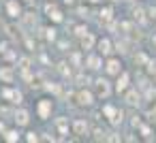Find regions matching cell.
Segmentation results:
<instances>
[{
    "label": "cell",
    "instance_id": "4316f807",
    "mask_svg": "<svg viewBox=\"0 0 156 143\" xmlns=\"http://www.w3.org/2000/svg\"><path fill=\"white\" fill-rule=\"evenodd\" d=\"M141 132H143V134L147 137V134H150V128H147V126H141Z\"/></svg>",
    "mask_w": 156,
    "mask_h": 143
},
{
    "label": "cell",
    "instance_id": "5b68a950",
    "mask_svg": "<svg viewBox=\"0 0 156 143\" xmlns=\"http://www.w3.org/2000/svg\"><path fill=\"white\" fill-rule=\"evenodd\" d=\"M56 128H58L60 134H69V122H66V117H58L56 120Z\"/></svg>",
    "mask_w": 156,
    "mask_h": 143
},
{
    "label": "cell",
    "instance_id": "e0dca14e",
    "mask_svg": "<svg viewBox=\"0 0 156 143\" xmlns=\"http://www.w3.org/2000/svg\"><path fill=\"white\" fill-rule=\"evenodd\" d=\"M101 19H103V22H109V19H111V9L101 11Z\"/></svg>",
    "mask_w": 156,
    "mask_h": 143
},
{
    "label": "cell",
    "instance_id": "6da1fadb",
    "mask_svg": "<svg viewBox=\"0 0 156 143\" xmlns=\"http://www.w3.org/2000/svg\"><path fill=\"white\" fill-rule=\"evenodd\" d=\"M94 88H96V94H98V96H109V83H107L105 79H96Z\"/></svg>",
    "mask_w": 156,
    "mask_h": 143
},
{
    "label": "cell",
    "instance_id": "44dd1931",
    "mask_svg": "<svg viewBox=\"0 0 156 143\" xmlns=\"http://www.w3.org/2000/svg\"><path fill=\"white\" fill-rule=\"evenodd\" d=\"M26 141H30V143H32V141H39V134H37V132H28V134H26Z\"/></svg>",
    "mask_w": 156,
    "mask_h": 143
},
{
    "label": "cell",
    "instance_id": "f1b7e54d",
    "mask_svg": "<svg viewBox=\"0 0 156 143\" xmlns=\"http://www.w3.org/2000/svg\"><path fill=\"white\" fill-rule=\"evenodd\" d=\"M152 75H154V81H156V66L152 68Z\"/></svg>",
    "mask_w": 156,
    "mask_h": 143
},
{
    "label": "cell",
    "instance_id": "d6986e66",
    "mask_svg": "<svg viewBox=\"0 0 156 143\" xmlns=\"http://www.w3.org/2000/svg\"><path fill=\"white\" fill-rule=\"evenodd\" d=\"M26 24H28V26L37 24V17H32V13H26Z\"/></svg>",
    "mask_w": 156,
    "mask_h": 143
},
{
    "label": "cell",
    "instance_id": "7c38bea8",
    "mask_svg": "<svg viewBox=\"0 0 156 143\" xmlns=\"http://www.w3.org/2000/svg\"><path fill=\"white\" fill-rule=\"evenodd\" d=\"M126 83H128V75H126V73H122V77H120V79H118V83H115L118 92H122V90L126 88Z\"/></svg>",
    "mask_w": 156,
    "mask_h": 143
},
{
    "label": "cell",
    "instance_id": "ba28073f",
    "mask_svg": "<svg viewBox=\"0 0 156 143\" xmlns=\"http://www.w3.org/2000/svg\"><path fill=\"white\" fill-rule=\"evenodd\" d=\"M107 73L109 75H118L120 73V62L118 60H109L107 62Z\"/></svg>",
    "mask_w": 156,
    "mask_h": 143
},
{
    "label": "cell",
    "instance_id": "7a4b0ae2",
    "mask_svg": "<svg viewBox=\"0 0 156 143\" xmlns=\"http://www.w3.org/2000/svg\"><path fill=\"white\" fill-rule=\"evenodd\" d=\"M28 120H30V115H28V111H26V109L15 111V122H17V126H26V124H28Z\"/></svg>",
    "mask_w": 156,
    "mask_h": 143
},
{
    "label": "cell",
    "instance_id": "277c9868",
    "mask_svg": "<svg viewBox=\"0 0 156 143\" xmlns=\"http://www.w3.org/2000/svg\"><path fill=\"white\" fill-rule=\"evenodd\" d=\"M49 111H51V100H41L39 103V115L41 117H47Z\"/></svg>",
    "mask_w": 156,
    "mask_h": 143
},
{
    "label": "cell",
    "instance_id": "8992f818",
    "mask_svg": "<svg viewBox=\"0 0 156 143\" xmlns=\"http://www.w3.org/2000/svg\"><path fill=\"white\" fill-rule=\"evenodd\" d=\"M7 11H9L11 17H17V15H20V5H17V0H11V2L7 5Z\"/></svg>",
    "mask_w": 156,
    "mask_h": 143
},
{
    "label": "cell",
    "instance_id": "4dcf8cb0",
    "mask_svg": "<svg viewBox=\"0 0 156 143\" xmlns=\"http://www.w3.org/2000/svg\"><path fill=\"white\" fill-rule=\"evenodd\" d=\"M90 2H98V0H90Z\"/></svg>",
    "mask_w": 156,
    "mask_h": 143
},
{
    "label": "cell",
    "instance_id": "ac0fdd59",
    "mask_svg": "<svg viewBox=\"0 0 156 143\" xmlns=\"http://www.w3.org/2000/svg\"><path fill=\"white\" fill-rule=\"evenodd\" d=\"M103 111H105V115H107V117H113V115H115V109H113L111 105H107V107H105Z\"/></svg>",
    "mask_w": 156,
    "mask_h": 143
},
{
    "label": "cell",
    "instance_id": "5bb4252c",
    "mask_svg": "<svg viewBox=\"0 0 156 143\" xmlns=\"http://www.w3.org/2000/svg\"><path fill=\"white\" fill-rule=\"evenodd\" d=\"M126 103H128V105H137V103H139V94H137V92H128V94H126Z\"/></svg>",
    "mask_w": 156,
    "mask_h": 143
},
{
    "label": "cell",
    "instance_id": "3957f363",
    "mask_svg": "<svg viewBox=\"0 0 156 143\" xmlns=\"http://www.w3.org/2000/svg\"><path fill=\"white\" fill-rule=\"evenodd\" d=\"M86 130H88V124H86L83 120H75V122H73V132H75L77 137L86 134Z\"/></svg>",
    "mask_w": 156,
    "mask_h": 143
},
{
    "label": "cell",
    "instance_id": "484cf974",
    "mask_svg": "<svg viewBox=\"0 0 156 143\" xmlns=\"http://www.w3.org/2000/svg\"><path fill=\"white\" fill-rule=\"evenodd\" d=\"M60 73H64V75H69V73H71V71H69V68H66V64H60Z\"/></svg>",
    "mask_w": 156,
    "mask_h": 143
},
{
    "label": "cell",
    "instance_id": "ffe728a7",
    "mask_svg": "<svg viewBox=\"0 0 156 143\" xmlns=\"http://www.w3.org/2000/svg\"><path fill=\"white\" fill-rule=\"evenodd\" d=\"M20 66H22L24 71H28V66H30V60H28V58H22V60H20Z\"/></svg>",
    "mask_w": 156,
    "mask_h": 143
},
{
    "label": "cell",
    "instance_id": "83f0119b",
    "mask_svg": "<svg viewBox=\"0 0 156 143\" xmlns=\"http://www.w3.org/2000/svg\"><path fill=\"white\" fill-rule=\"evenodd\" d=\"M150 15H152V17L156 19V7H152V9H150Z\"/></svg>",
    "mask_w": 156,
    "mask_h": 143
},
{
    "label": "cell",
    "instance_id": "8fae6325",
    "mask_svg": "<svg viewBox=\"0 0 156 143\" xmlns=\"http://www.w3.org/2000/svg\"><path fill=\"white\" fill-rule=\"evenodd\" d=\"M2 96H5V98H13L15 103L22 100V94H20V92H13V90H2Z\"/></svg>",
    "mask_w": 156,
    "mask_h": 143
},
{
    "label": "cell",
    "instance_id": "7402d4cb",
    "mask_svg": "<svg viewBox=\"0 0 156 143\" xmlns=\"http://www.w3.org/2000/svg\"><path fill=\"white\" fill-rule=\"evenodd\" d=\"M45 32H47L45 37H47L49 41H54V39H56V30H54V28H49V30H45Z\"/></svg>",
    "mask_w": 156,
    "mask_h": 143
},
{
    "label": "cell",
    "instance_id": "2e32d148",
    "mask_svg": "<svg viewBox=\"0 0 156 143\" xmlns=\"http://www.w3.org/2000/svg\"><path fill=\"white\" fill-rule=\"evenodd\" d=\"M88 64H90V68H98V66H101V60H98L96 56H90V58H88Z\"/></svg>",
    "mask_w": 156,
    "mask_h": 143
},
{
    "label": "cell",
    "instance_id": "cb8c5ba5",
    "mask_svg": "<svg viewBox=\"0 0 156 143\" xmlns=\"http://www.w3.org/2000/svg\"><path fill=\"white\" fill-rule=\"evenodd\" d=\"M135 17H137L139 22H143V11H141V9H137V11H135Z\"/></svg>",
    "mask_w": 156,
    "mask_h": 143
},
{
    "label": "cell",
    "instance_id": "30bf717a",
    "mask_svg": "<svg viewBox=\"0 0 156 143\" xmlns=\"http://www.w3.org/2000/svg\"><path fill=\"white\" fill-rule=\"evenodd\" d=\"M0 79L7 81V83H11L13 81V71L11 68H0Z\"/></svg>",
    "mask_w": 156,
    "mask_h": 143
},
{
    "label": "cell",
    "instance_id": "52a82bcc",
    "mask_svg": "<svg viewBox=\"0 0 156 143\" xmlns=\"http://www.w3.org/2000/svg\"><path fill=\"white\" fill-rule=\"evenodd\" d=\"M92 45H94V37H92L90 32H86V34L81 37V47H83V49H90Z\"/></svg>",
    "mask_w": 156,
    "mask_h": 143
},
{
    "label": "cell",
    "instance_id": "9c48e42d",
    "mask_svg": "<svg viewBox=\"0 0 156 143\" xmlns=\"http://www.w3.org/2000/svg\"><path fill=\"white\" fill-rule=\"evenodd\" d=\"M98 51H101L103 56H107V54L111 51V43H109L107 39H103V41H98Z\"/></svg>",
    "mask_w": 156,
    "mask_h": 143
},
{
    "label": "cell",
    "instance_id": "9a60e30c",
    "mask_svg": "<svg viewBox=\"0 0 156 143\" xmlns=\"http://www.w3.org/2000/svg\"><path fill=\"white\" fill-rule=\"evenodd\" d=\"M5 139H7L9 143H15V141L20 139V134H17L15 130H9V132H5Z\"/></svg>",
    "mask_w": 156,
    "mask_h": 143
},
{
    "label": "cell",
    "instance_id": "603a6c76",
    "mask_svg": "<svg viewBox=\"0 0 156 143\" xmlns=\"http://www.w3.org/2000/svg\"><path fill=\"white\" fill-rule=\"evenodd\" d=\"M135 62H139V64H147V58H145L143 54H139V56L135 58Z\"/></svg>",
    "mask_w": 156,
    "mask_h": 143
},
{
    "label": "cell",
    "instance_id": "d4e9b609",
    "mask_svg": "<svg viewBox=\"0 0 156 143\" xmlns=\"http://www.w3.org/2000/svg\"><path fill=\"white\" fill-rule=\"evenodd\" d=\"M7 30H9V34H11V37H17V32H15V26H9Z\"/></svg>",
    "mask_w": 156,
    "mask_h": 143
},
{
    "label": "cell",
    "instance_id": "4fadbf2b",
    "mask_svg": "<svg viewBox=\"0 0 156 143\" xmlns=\"http://www.w3.org/2000/svg\"><path fill=\"white\" fill-rule=\"evenodd\" d=\"M79 103L81 105H92V94L90 92H79Z\"/></svg>",
    "mask_w": 156,
    "mask_h": 143
},
{
    "label": "cell",
    "instance_id": "f546056e",
    "mask_svg": "<svg viewBox=\"0 0 156 143\" xmlns=\"http://www.w3.org/2000/svg\"><path fill=\"white\" fill-rule=\"evenodd\" d=\"M64 2H66V5H73V0H64Z\"/></svg>",
    "mask_w": 156,
    "mask_h": 143
}]
</instances>
